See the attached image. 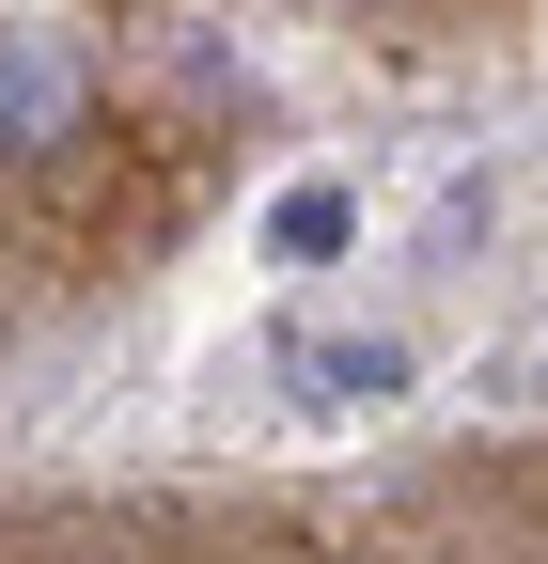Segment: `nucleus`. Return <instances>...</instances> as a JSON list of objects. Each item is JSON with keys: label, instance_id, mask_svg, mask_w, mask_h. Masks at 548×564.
<instances>
[{"label": "nucleus", "instance_id": "obj_1", "mask_svg": "<svg viewBox=\"0 0 548 564\" xmlns=\"http://www.w3.org/2000/svg\"><path fill=\"white\" fill-rule=\"evenodd\" d=\"M95 126V79L63 32H0V158H63Z\"/></svg>", "mask_w": 548, "mask_h": 564}, {"label": "nucleus", "instance_id": "obj_2", "mask_svg": "<svg viewBox=\"0 0 548 564\" xmlns=\"http://www.w3.org/2000/svg\"><path fill=\"white\" fill-rule=\"evenodd\" d=\"M298 392H361V408H376V392H407V345H392V329H361V345H298Z\"/></svg>", "mask_w": 548, "mask_h": 564}, {"label": "nucleus", "instance_id": "obj_3", "mask_svg": "<svg viewBox=\"0 0 548 564\" xmlns=\"http://www.w3.org/2000/svg\"><path fill=\"white\" fill-rule=\"evenodd\" d=\"M266 236H283L298 267H329V251L361 236V204H346V188H283V220H266Z\"/></svg>", "mask_w": 548, "mask_h": 564}]
</instances>
